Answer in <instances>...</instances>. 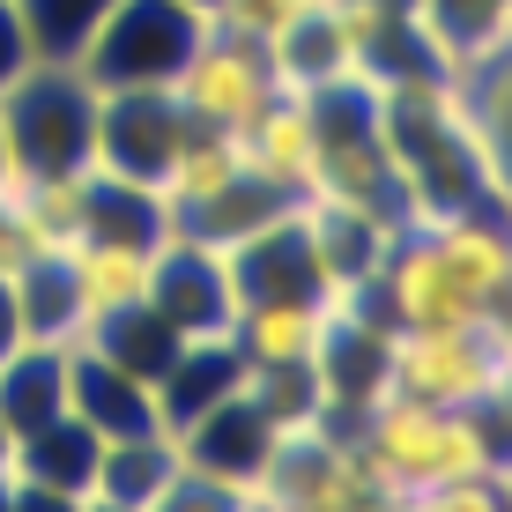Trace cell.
Wrapping results in <instances>:
<instances>
[{
    "mask_svg": "<svg viewBox=\"0 0 512 512\" xmlns=\"http://www.w3.org/2000/svg\"><path fill=\"white\" fill-rule=\"evenodd\" d=\"M364 468L386 498H409L431 483H461V475H505V401L483 409H438V401L379 394L372 409L349 423Z\"/></svg>",
    "mask_w": 512,
    "mask_h": 512,
    "instance_id": "6da1fadb",
    "label": "cell"
},
{
    "mask_svg": "<svg viewBox=\"0 0 512 512\" xmlns=\"http://www.w3.org/2000/svg\"><path fill=\"white\" fill-rule=\"evenodd\" d=\"M386 394L438 401V409H483L505 401V312L453 327H386Z\"/></svg>",
    "mask_w": 512,
    "mask_h": 512,
    "instance_id": "7a4b0ae2",
    "label": "cell"
},
{
    "mask_svg": "<svg viewBox=\"0 0 512 512\" xmlns=\"http://www.w3.org/2000/svg\"><path fill=\"white\" fill-rule=\"evenodd\" d=\"M201 30H208V15L186 8V0H112L67 67L97 97L104 90H171V75L201 45Z\"/></svg>",
    "mask_w": 512,
    "mask_h": 512,
    "instance_id": "3957f363",
    "label": "cell"
},
{
    "mask_svg": "<svg viewBox=\"0 0 512 512\" xmlns=\"http://www.w3.org/2000/svg\"><path fill=\"white\" fill-rule=\"evenodd\" d=\"M90 119H97V90L67 60H38L8 97H0L8 156H15V171H30V179L75 171L82 149H90Z\"/></svg>",
    "mask_w": 512,
    "mask_h": 512,
    "instance_id": "277c9868",
    "label": "cell"
},
{
    "mask_svg": "<svg viewBox=\"0 0 512 512\" xmlns=\"http://www.w3.org/2000/svg\"><path fill=\"white\" fill-rule=\"evenodd\" d=\"M282 90L275 82V60H268V45L260 38H238V30H223V23H208L201 30V45L179 60V75H171V104L193 119V127H216V134H238L245 119L260 112Z\"/></svg>",
    "mask_w": 512,
    "mask_h": 512,
    "instance_id": "5b68a950",
    "label": "cell"
},
{
    "mask_svg": "<svg viewBox=\"0 0 512 512\" xmlns=\"http://www.w3.org/2000/svg\"><path fill=\"white\" fill-rule=\"evenodd\" d=\"M275 431L282 423L260 409L253 394H245V379L231 386L223 401H208L193 423H179V461L186 468H201V475H216V483H238V490H253L260 483V468H268V453H275Z\"/></svg>",
    "mask_w": 512,
    "mask_h": 512,
    "instance_id": "8992f818",
    "label": "cell"
},
{
    "mask_svg": "<svg viewBox=\"0 0 512 512\" xmlns=\"http://www.w3.org/2000/svg\"><path fill=\"white\" fill-rule=\"evenodd\" d=\"M297 231H305V253H312V268H320L327 297L364 290V282L379 275L386 245H394V223L386 216H372V208H357V201H334V193H305V201H297Z\"/></svg>",
    "mask_w": 512,
    "mask_h": 512,
    "instance_id": "52a82bcc",
    "label": "cell"
},
{
    "mask_svg": "<svg viewBox=\"0 0 512 512\" xmlns=\"http://www.w3.org/2000/svg\"><path fill=\"white\" fill-rule=\"evenodd\" d=\"M231 141H238L245 171H260V179L282 186L290 201H305V193L320 186V104H312V97L275 90Z\"/></svg>",
    "mask_w": 512,
    "mask_h": 512,
    "instance_id": "ba28073f",
    "label": "cell"
},
{
    "mask_svg": "<svg viewBox=\"0 0 512 512\" xmlns=\"http://www.w3.org/2000/svg\"><path fill=\"white\" fill-rule=\"evenodd\" d=\"M67 416H82L97 438H149V431H164L156 386L119 372V364L97 357L90 342H67Z\"/></svg>",
    "mask_w": 512,
    "mask_h": 512,
    "instance_id": "9c48e42d",
    "label": "cell"
},
{
    "mask_svg": "<svg viewBox=\"0 0 512 512\" xmlns=\"http://www.w3.org/2000/svg\"><path fill=\"white\" fill-rule=\"evenodd\" d=\"M156 253L164 245H134V238H82L67 253V275H75V297L90 320L104 312H127V305H149L156 290Z\"/></svg>",
    "mask_w": 512,
    "mask_h": 512,
    "instance_id": "30bf717a",
    "label": "cell"
},
{
    "mask_svg": "<svg viewBox=\"0 0 512 512\" xmlns=\"http://www.w3.org/2000/svg\"><path fill=\"white\" fill-rule=\"evenodd\" d=\"M97 446H104V438H97L82 416H52L45 431L15 438L8 468L23 475V483H38V490H60V498H90V483H97Z\"/></svg>",
    "mask_w": 512,
    "mask_h": 512,
    "instance_id": "8fae6325",
    "label": "cell"
},
{
    "mask_svg": "<svg viewBox=\"0 0 512 512\" xmlns=\"http://www.w3.org/2000/svg\"><path fill=\"white\" fill-rule=\"evenodd\" d=\"M52 416H67V349L23 342L0 364V431L30 438V431H45Z\"/></svg>",
    "mask_w": 512,
    "mask_h": 512,
    "instance_id": "7c38bea8",
    "label": "cell"
},
{
    "mask_svg": "<svg viewBox=\"0 0 512 512\" xmlns=\"http://www.w3.org/2000/svg\"><path fill=\"white\" fill-rule=\"evenodd\" d=\"M171 475H179V438H171V431H149V438H104V446H97V483H90V498L141 512L156 490L171 483Z\"/></svg>",
    "mask_w": 512,
    "mask_h": 512,
    "instance_id": "4fadbf2b",
    "label": "cell"
},
{
    "mask_svg": "<svg viewBox=\"0 0 512 512\" xmlns=\"http://www.w3.org/2000/svg\"><path fill=\"white\" fill-rule=\"evenodd\" d=\"M112 0H23V23H30V45L38 60H75L82 38L104 23Z\"/></svg>",
    "mask_w": 512,
    "mask_h": 512,
    "instance_id": "5bb4252c",
    "label": "cell"
},
{
    "mask_svg": "<svg viewBox=\"0 0 512 512\" xmlns=\"http://www.w3.org/2000/svg\"><path fill=\"white\" fill-rule=\"evenodd\" d=\"M245 498L253 490H238V483H216V475H201V468H186L179 461V475H171L164 490H156L141 512H245Z\"/></svg>",
    "mask_w": 512,
    "mask_h": 512,
    "instance_id": "9a60e30c",
    "label": "cell"
},
{
    "mask_svg": "<svg viewBox=\"0 0 512 512\" xmlns=\"http://www.w3.org/2000/svg\"><path fill=\"white\" fill-rule=\"evenodd\" d=\"M401 512H505V475H461V483L409 490Z\"/></svg>",
    "mask_w": 512,
    "mask_h": 512,
    "instance_id": "2e32d148",
    "label": "cell"
},
{
    "mask_svg": "<svg viewBox=\"0 0 512 512\" xmlns=\"http://www.w3.org/2000/svg\"><path fill=\"white\" fill-rule=\"evenodd\" d=\"M38 67V45H30V23H23V0H0V97Z\"/></svg>",
    "mask_w": 512,
    "mask_h": 512,
    "instance_id": "e0dca14e",
    "label": "cell"
},
{
    "mask_svg": "<svg viewBox=\"0 0 512 512\" xmlns=\"http://www.w3.org/2000/svg\"><path fill=\"white\" fill-rule=\"evenodd\" d=\"M23 342H30V334H23V297H15V275L0 268V364H8Z\"/></svg>",
    "mask_w": 512,
    "mask_h": 512,
    "instance_id": "ac0fdd59",
    "label": "cell"
},
{
    "mask_svg": "<svg viewBox=\"0 0 512 512\" xmlns=\"http://www.w3.org/2000/svg\"><path fill=\"white\" fill-rule=\"evenodd\" d=\"M8 171H15V156H8V127H0V179H8Z\"/></svg>",
    "mask_w": 512,
    "mask_h": 512,
    "instance_id": "d6986e66",
    "label": "cell"
},
{
    "mask_svg": "<svg viewBox=\"0 0 512 512\" xmlns=\"http://www.w3.org/2000/svg\"><path fill=\"white\" fill-rule=\"evenodd\" d=\"M75 512H127V505H104V498H82Z\"/></svg>",
    "mask_w": 512,
    "mask_h": 512,
    "instance_id": "ffe728a7",
    "label": "cell"
}]
</instances>
